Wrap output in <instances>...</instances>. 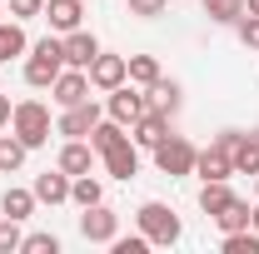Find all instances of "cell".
Returning <instances> with one entry per match:
<instances>
[{"mask_svg":"<svg viewBox=\"0 0 259 254\" xmlns=\"http://www.w3.org/2000/svg\"><path fill=\"white\" fill-rule=\"evenodd\" d=\"M60 70H65V45H60V35H45V40H35L30 55H25V85H35V90H50Z\"/></svg>","mask_w":259,"mask_h":254,"instance_id":"1","label":"cell"},{"mask_svg":"<svg viewBox=\"0 0 259 254\" xmlns=\"http://www.w3.org/2000/svg\"><path fill=\"white\" fill-rule=\"evenodd\" d=\"M70 199H75L80 209H90V204L105 199V185H100L95 175H75V180H70Z\"/></svg>","mask_w":259,"mask_h":254,"instance_id":"22","label":"cell"},{"mask_svg":"<svg viewBox=\"0 0 259 254\" xmlns=\"http://www.w3.org/2000/svg\"><path fill=\"white\" fill-rule=\"evenodd\" d=\"M145 95H150V110H160V115H169V120H175V115H180V105H185V90H180V85H175V80H155V85H150V90H145Z\"/></svg>","mask_w":259,"mask_h":254,"instance_id":"17","label":"cell"},{"mask_svg":"<svg viewBox=\"0 0 259 254\" xmlns=\"http://www.w3.org/2000/svg\"><path fill=\"white\" fill-rule=\"evenodd\" d=\"M254 199H259V175H254Z\"/></svg>","mask_w":259,"mask_h":254,"instance_id":"38","label":"cell"},{"mask_svg":"<svg viewBox=\"0 0 259 254\" xmlns=\"http://www.w3.org/2000/svg\"><path fill=\"white\" fill-rule=\"evenodd\" d=\"M204 5V15L214 20V25H234L239 15H244V0H199Z\"/></svg>","mask_w":259,"mask_h":254,"instance_id":"27","label":"cell"},{"mask_svg":"<svg viewBox=\"0 0 259 254\" xmlns=\"http://www.w3.org/2000/svg\"><path fill=\"white\" fill-rule=\"evenodd\" d=\"M125 135H130V130L120 125V120H110V115H105V120L90 130V145H95V155H105V150H110L115 140H125Z\"/></svg>","mask_w":259,"mask_h":254,"instance_id":"26","label":"cell"},{"mask_svg":"<svg viewBox=\"0 0 259 254\" xmlns=\"http://www.w3.org/2000/svg\"><path fill=\"white\" fill-rule=\"evenodd\" d=\"M145 110H150V95H145V90H140V85H115V90H110V100H105V115H110V120H120V125H135V120H140V115H145Z\"/></svg>","mask_w":259,"mask_h":254,"instance_id":"6","label":"cell"},{"mask_svg":"<svg viewBox=\"0 0 259 254\" xmlns=\"http://www.w3.org/2000/svg\"><path fill=\"white\" fill-rule=\"evenodd\" d=\"M45 20H50L55 35H70V30H80L85 5H80V0H45Z\"/></svg>","mask_w":259,"mask_h":254,"instance_id":"15","label":"cell"},{"mask_svg":"<svg viewBox=\"0 0 259 254\" xmlns=\"http://www.w3.org/2000/svg\"><path fill=\"white\" fill-rule=\"evenodd\" d=\"M45 15V0H10V20H35Z\"/></svg>","mask_w":259,"mask_h":254,"instance_id":"33","label":"cell"},{"mask_svg":"<svg viewBox=\"0 0 259 254\" xmlns=\"http://www.w3.org/2000/svg\"><path fill=\"white\" fill-rule=\"evenodd\" d=\"M234 30H239V45L244 50H259V15H239Z\"/></svg>","mask_w":259,"mask_h":254,"instance_id":"30","label":"cell"},{"mask_svg":"<svg viewBox=\"0 0 259 254\" xmlns=\"http://www.w3.org/2000/svg\"><path fill=\"white\" fill-rule=\"evenodd\" d=\"M95 159H100V155H95V145H90V140H65L60 155H55V164L75 180V175H90V170H95Z\"/></svg>","mask_w":259,"mask_h":254,"instance_id":"12","label":"cell"},{"mask_svg":"<svg viewBox=\"0 0 259 254\" xmlns=\"http://www.w3.org/2000/svg\"><path fill=\"white\" fill-rule=\"evenodd\" d=\"M135 224H140V234H145L150 244H180V234H185L180 215H175L169 204H160V199H145V204L135 209Z\"/></svg>","mask_w":259,"mask_h":254,"instance_id":"2","label":"cell"},{"mask_svg":"<svg viewBox=\"0 0 259 254\" xmlns=\"http://www.w3.org/2000/svg\"><path fill=\"white\" fill-rule=\"evenodd\" d=\"M209 220L220 224L225 234H234V229H249V199H239V194H229V204H225V209H214Z\"/></svg>","mask_w":259,"mask_h":254,"instance_id":"19","label":"cell"},{"mask_svg":"<svg viewBox=\"0 0 259 254\" xmlns=\"http://www.w3.org/2000/svg\"><path fill=\"white\" fill-rule=\"evenodd\" d=\"M169 0H130V15H140V20H155Z\"/></svg>","mask_w":259,"mask_h":254,"instance_id":"34","label":"cell"},{"mask_svg":"<svg viewBox=\"0 0 259 254\" xmlns=\"http://www.w3.org/2000/svg\"><path fill=\"white\" fill-rule=\"evenodd\" d=\"M220 249H225V254H259V234H254V229H234V234H225Z\"/></svg>","mask_w":259,"mask_h":254,"instance_id":"28","label":"cell"},{"mask_svg":"<svg viewBox=\"0 0 259 254\" xmlns=\"http://www.w3.org/2000/svg\"><path fill=\"white\" fill-rule=\"evenodd\" d=\"M80 234H85L90 244H110V239L120 234V215H115V209L100 199V204H90V209L80 215Z\"/></svg>","mask_w":259,"mask_h":254,"instance_id":"8","label":"cell"},{"mask_svg":"<svg viewBox=\"0 0 259 254\" xmlns=\"http://www.w3.org/2000/svg\"><path fill=\"white\" fill-rule=\"evenodd\" d=\"M25 155H30V150H25V140H20L15 130L0 135V175H15V170L25 164Z\"/></svg>","mask_w":259,"mask_h":254,"instance_id":"21","label":"cell"},{"mask_svg":"<svg viewBox=\"0 0 259 254\" xmlns=\"http://www.w3.org/2000/svg\"><path fill=\"white\" fill-rule=\"evenodd\" d=\"M229 180H204V185H199V209H204V215H214V209H225L229 204Z\"/></svg>","mask_w":259,"mask_h":254,"instance_id":"25","label":"cell"},{"mask_svg":"<svg viewBox=\"0 0 259 254\" xmlns=\"http://www.w3.org/2000/svg\"><path fill=\"white\" fill-rule=\"evenodd\" d=\"M254 140H259V130H254Z\"/></svg>","mask_w":259,"mask_h":254,"instance_id":"40","label":"cell"},{"mask_svg":"<svg viewBox=\"0 0 259 254\" xmlns=\"http://www.w3.org/2000/svg\"><path fill=\"white\" fill-rule=\"evenodd\" d=\"M60 45H65V65H75V70H90V60L100 55V40L85 30V25L70 30V35H60Z\"/></svg>","mask_w":259,"mask_h":254,"instance_id":"13","label":"cell"},{"mask_svg":"<svg viewBox=\"0 0 259 254\" xmlns=\"http://www.w3.org/2000/svg\"><path fill=\"white\" fill-rule=\"evenodd\" d=\"M249 229H254V234H259V199H254V204H249Z\"/></svg>","mask_w":259,"mask_h":254,"instance_id":"36","label":"cell"},{"mask_svg":"<svg viewBox=\"0 0 259 254\" xmlns=\"http://www.w3.org/2000/svg\"><path fill=\"white\" fill-rule=\"evenodd\" d=\"M35 199H40V204H65V199H70V175H65L60 164H55V170H45V175H35Z\"/></svg>","mask_w":259,"mask_h":254,"instance_id":"16","label":"cell"},{"mask_svg":"<svg viewBox=\"0 0 259 254\" xmlns=\"http://www.w3.org/2000/svg\"><path fill=\"white\" fill-rule=\"evenodd\" d=\"M194 150L185 135H164L160 145H155V164H160V175H169V180H185V175H194Z\"/></svg>","mask_w":259,"mask_h":254,"instance_id":"5","label":"cell"},{"mask_svg":"<svg viewBox=\"0 0 259 254\" xmlns=\"http://www.w3.org/2000/svg\"><path fill=\"white\" fill-rule=\"evenodd\" d=\"M25 50H30L25 25H20V20H0V65L15 60V55H25Z\"/></svg>","mask_w":259,"mask_h":254,"instance_id":"20","label":"cell"},{"mask_svg":"<svg viewBox=\"0 0 259 254\" xmlns=\"http://www.w3.org/2000/svg\"><path fill=\"white\" fill-rule=\"evenodd\" d=\"M105 120V110H100L95 100H80V105H70V110H60V120H55V135H65V140H90V130Z\"/></svg>","mask_w":259,"mask_h":254,"instance_id":"7","label":"cell"},{"mask_svg":"<svg viewBox=\"0 0 259 254\" xmlns=\"http://www.w3.org/2000/svg\"><path fill=\"white\" fill-rule=\"evenodd\" d=\"M20 249L25 254H60V239H55V234H25Z\"/></svg>","mask_w":259,"mask_h":254,"instance_id":"31","label":"cell"},{"mask_svg":"<svg viewBox=\"0 0 259 254\" xmlns=\"http://www.w3.org/2000/svg\"><path fill=\"white\" fill-rule=\"evenodd\" d=\"M50 95H55L60 110L80 105V100H90V75H85V70H75V65H65L60 75H55V85H50Z\"/></svg>","mask_w":259,"mask_h":254,"instance_id":"11","label":"cell"},{"mask_svg":"<svg viewBox=\"0 0 259 254\" xmlns=\"http://www.w3.org/2000/svg\"><path fill=\"white\" fill-rule=\"evenodd\" d=\"M125 60H130V85L150 90V85L160 80V60H155V55H125Z\"/></svg>","mask_w":259,"mask_h":254,"instance_id":"24","label":"cell"},{"mask_svg":"<svg viewBox=\"0 0 259 254\" xmlns=\"http://www.w3.org/2000/svg\"><path fill=\"white\" fill-rule=\"evenodd\" d=\"M20 244H25V234H20V220H10V215H5V220H0V254H15Z\"/></svg>","mask_w":259,"mask_h":254,"instance_id":"29","label":"cell"},{"mask_svg":"<svg viewBox=\"0 0 259 254\" xmlns=\"http://www.w3.org/2000/svg\"><path fill=\"white\" fill-rule=\"evenodd\" d=\"M244 15H259V0H244Z\"/></svg>","mask_w":259,"mask_h":254,"instance_id":"37","label":"cell"},{"mask_svg":"<svg viewBox=\"0 0 259 254\" xmlns=\"http://www.w3.org/2000/svg\"><path fill=\"white\" fill-rule=\"evenodd\" d=\"M234 175H259V140H254V130L239 135V145H234Z\"/></svg>","mask_w":259,"mask_h":254,"instance_id":"23","label":"cell"},{"mask_svg":"<svg viewBox=\"0 0 259 254\" xmlns=\"http://www.w3.org/2000/svg\"><path fill=\"white\" fill-rule=\"evenodd\" d=\"M164 135H169V115H160V110H145V115L130 125V140H135L140 150H155Z\"/></svg>","mask_w":259,"mask_h":254,"instance_id":"14","label":"cell"},{"mask_svg":"<svg viewBox=\"0 0 259 254\" xmlns=\"http://www.w3.org/2000/svg\"><path fill=\"white\" fill-rule=\"evenodd\" d=\"M85 75H90V90H105V95H110L115 85H125V80H130V60H125V55H105V50H100Z\"/></svg>","mask_w":259,"mask_h":254,"instance_id":"10","label":"cell"},{"mask_svg":"<svg viewBox=\"0 0 259 254\" xmlns=\"http://www.w3.org/2000/svg\"><path fill=\"white\" fill-rule=\"evenodd\" d=\"M10 115H15V105H10V95H0V130L10 125Z\"/></svg>","mask_w":259,"mask_h":254,"instance_id":"35","label":"cell"},{"mask_svg":"<svg viewBox=\"0 0 259 254\" xmlns=\"http://www.w3.org/2000/svg\"><path fill=\"white\" fill-rule=\"evenodd\" d=\"M110 249H115V254H145V249H150V239H145V234H130V239H125V234H115Z\"/></svg>","mask_w":259,"mask_h":254,"instance_id":"32","label":"cell"},{"mask_svg":"<svg viewBox=\"0 0 259 254\" xmlns=\"http://www.w3.org/2000/svg\"><path fill=\"white\" fill-rule=\"evenodd\" d=\"M234 145H239V130H220V135L194 155V175H199V180H229V175H234Z\"/></svg>","mask_w":259,"mask_h":254,"instance_id":"3","label":"cell"},{"mask_svg":"<svg viewBox=\"0 0 259 254\" xmlns=\"http://www.w3.org/2000/svg\"><path fill=\"white\" fill-rule=\"evenodd\" d=\"M35 204H40L35 190H20V185H10V190L0 194V215H10V220H20V224L35 215Z\"/></svg>","mask_w":259,"mask_h":254,"instance_id":"18","label":"cell"},{"mask_svg":"<svg viewBox=\"0 0 259 254\" xmlns=\"http://www.w3.org/2000/svg\"><path fill=\"white\" fill-rule=\"evenodd\" d=\"M10 130L25 140V150H40V145H50V110L40 105V100H20L15 105V115H10Z\"/></svg>","mask_w":259,"mask_h":254,"instance_id":"4","label":"cell"},{"mask_svg":"<svg viewBox=\"0 0 259 254\" xmlns=\"http://www.w3.org/2000/svg\"><path fill=\"white\" fill-rule=\"evenodd\" d=\"M100 159H105V175H110V180H125V185H130V180L140 175V145H135L130 135H125V140H115Z\"/></svg>","mask_w":259,"mask_h":254,"instance_id":"9","label":"cell"},{"mask_svg":"<svg viewBox=\"0 0 259 254\" xmlns=\"http://www.w3.org/2000/svg\"><path fill=\"white\" fill-rule=\"evenodd\" d=\"M0 15H5V5H0Z\"/></svg>","mask_w":259,"mask_h":254,"instance_id":"39","label":"cell"}]
</instances>
